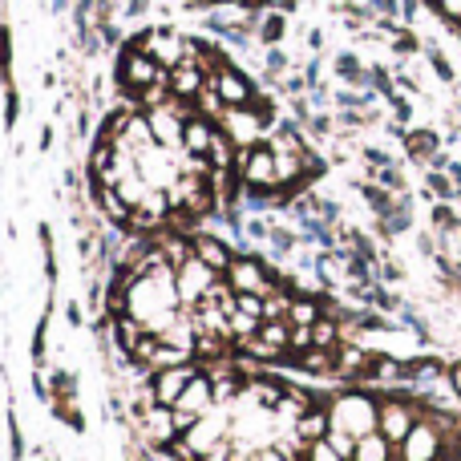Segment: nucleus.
I'll return each mask as SVG.
<instances>
[{"instance_id":"f257e3e1","label":"nucleus","mask_w":461,"mask_h":461,"mask_svg":"<svg viewBox=\"0 0 461 461\" xmlns=\"http://www.w3.org/2000/svg\"><path fill=\"white\" fill-rule=\"evenodd\" d=\"M227 134L178 97H146L118 113L97 146L102 199L126 223H175L215 203L227 175Z\"/></svg>"},{"instance_id":"f03ea898","label":"nucleus","mask_w":461,"mask_h":461,"mask_svg":"<svg viewBox=\"0 0 461 461\" xmlns=\"http://www.w3.org/2000/svg\"><path fill=\"white\" fill-rule=\"evenodd\" d=\"M425 5H429L433 13H438L441 21H446L449 29H454L457 37H461V0H425Z\"/></svg>"}]
</instances>
